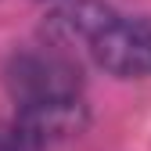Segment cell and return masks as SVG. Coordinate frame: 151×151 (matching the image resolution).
<instances>
[{"mask_svg":"<svg viewBox=\"0 0 151 151\" xmlns=\"http://www.w3.org/2000/svg\"><path fill=\"white\" fill-rule=\"evenodd\" d=\"M7 93L18 108L29 104H47V101H72L83 93V72L65 50L54 47H36L14 54L4 68Z\"/></svg>","mask_w":151,"mask_h":151,"instance_id":"obj_1","label":"cell"},{"mask_svg":"<svg viewBox=\"0 0 151 151\" xmlns=\"http://www.w3.org/2000/svg\"><path fill=\"white\" fill-rule=\"evenodd\" d=\"M93 61L115 79H144L151 76V14L115 18L104 36L90 47Z\"/></svg>","mask_w":151,"mask_h":151,"instance_id":"obj_2","label":"cell"},{"mask_svg":"<svg viewBox=\"0 0 151 151\" xmlns=\"http://www.w3.org/2000/svg\"><path fill=\"white\" fill-rule=\"evenodd\" d=\"M115 18L119 14L104 0H61V4H54L43 14L40 36L54 50H68V47H86L90 50Z\"/></svg>","mask_w":151,"mask_h":151,"instance_id":"obj_3","label":"cell"},{"mask_svg":"<svg viewBox=\"0 0 151 151\" xmlns=\"http://www.w3.org/2000/svg\"><path fill=\"white\" fill-rule=\"evenodd\" d=\"M14 119L43 147H50V144H61L68 137H79L86 129V122H90V111H86L83 97H72V101H47V104L18 108Z\"/></svg>","mask_w":151,"mask_h":151,"instance_id":"obj_4","label":"cell"},{"mask_svg":"<svg viewBox=\"0 0 151 151\" xmlns=\"http://www.w3.org/2000/svg\"><path fill=\"white\" fill-rule=\"evenodd\" d=\"M0 151H47L18 119H0Z\"/></svg>","mask_w":151,"mask_h":151,"instance_id":"obj_5","label":"cell"},{"mask_svg":"<svg viewBox=\"0 0 151 151\" xmlns=\"http://www.w3.org/2000/svg\"><path fill=\"white\" fill-rule=\"evenodd\" d=\"M47 4H61V0H47Z\"/></svg>","mask_w":151,"mask_h":151,"instance_id":"obj_6","label":"cell"}]
</instances>
